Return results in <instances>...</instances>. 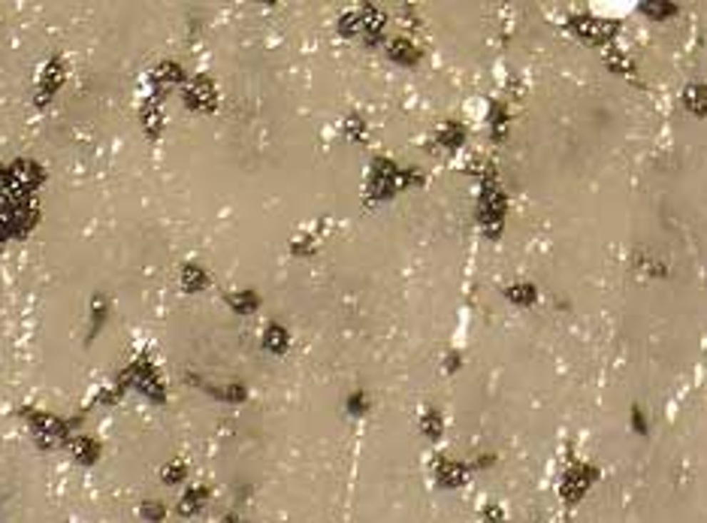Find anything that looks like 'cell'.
Instances as JSON below:
<instances>
[{
    "label": "cell",
    "mask_w": 707,
    "mask_h": 523,
    "mask_svg": "<svg viewBox=\"0 0 707 523\" xmlns=\"http://www.w3.org/2000/svg\"><path fill=\"white\" fill-rule=\"evenodd\" d=\"M641 9H647L650 16H668V9H674V6H668V4H644Z\"/></svg>",
    "instance_id": "cell-5"
},
{
    "label": "cell",
    "mask_w": 707,
    "mask_h": 523,
    "mask_svg": "<svg viewBox=\"0 0 707 523\" xmlns=\"http://www.w3.org/2000/svg\"><path fill=\"white\" fill-rule=\"evenodd\" d=\"M596 481V472L589 466H571L569 472L562 475V484H559V493L565 496L569 502H577L581 496L589 490V484Z\"/></svg>",
    "instance_id": "cell-1"
},
{
    "label": "cell",
    "mask_w": 707,
    "mask_h": 523,
    "mask_svg": "<svg viewBox=\"0 0 707 523\" xmlns=\"http://www.w3.org/2000/svg\"><path fill=\"white\" fill-rule=\"evenodd\" d=\"M508 297L520 305H529V303H535V288L532 285H514V288H508Z\"/></svg>",
    "instance_id": "cell-4"
},
{
    "label": "cell",
    "mask_w": 707,
    "mask_h": 523,
    "mask_svg": "<svg viewBox=\"0 0 707 523\" xmlns=\"http://www.w3.org/2000/svg\"><path fill=\"white\" fill-rule=\"evenodd\" d=\"M487 523H505L502 512H499V508H490V512H487Z\"/></svg>",
    "instance_id": "cell-6"
},
{
    "label": "cell",
    "mask_w": 707,
    "mask_h": 523,
    "mask_svg": "<svg viewBox=\"0 0 707 523\" xmlns=\"http://www.w3.org/2000/svg\"><path fill=\"white\" fill-rule=\"evenodd\" d=\"M571 31L584 40H593V43H605L616 34V24L614 21H605V19H593V16H577L571 19Z\"/></svg>",
    "instance_id": "cell-2"
},
{
    "label": "cell",
    "mask_w": 707,
    "mask_h": 523,
    "mask_svg": "<svg viewBox=\"0 0 707 523\" xmlns=\"http://www.w3.org/2000/svg\"><path fill=\"white\" fill-rule=\"evenodd\" d=\"M683 103L696 112V116H707V88L704 85H689L683 91Z\"/></svg>",
    "instance_id": "cell-3"
}]
</instances>
